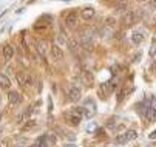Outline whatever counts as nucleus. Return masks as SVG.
<instances>
[{
    "label": "nucleus",
    "instance_id": "nucleus-4",
    "mask_svg": "<svg viewBox=\"0 0 156 147\" xmlns=\"http://www.w3.org/2000/svg\"><path fill=\"white\" fill-rule=\"evenodd\" d=\"M17 82H19V85L20 87H23V88H27V87H30L31 84H33V79H31V76L28 74V73H25V71H20V73H17Z\"/></svg>",
    "mask_w": 156,
    "mask_h": 147
},
{
    "label": "nucleus",
    "instance_id": "nucleus-29",
    "mask_svg": "<svg viewBox=\"0 0 156 147\" xmlns=\"http://www.w3.org/2000/svg\"><path fill=\"white\" fill-rule=\"evenodd\" d=\"M65 147H77L76 144H65Z\"/></svg>",
    "mask_w": 156,
    "mask_h": 147
},
{
    "label": "nucleus",
    "instance_id": "nucleus-18",
    "mask_svg": "<svg viewBox=\"0 0 156 147\" xmlns=\"http://www.w3.org/2000/svg\"><path fill=\"white\" fill-rule=\"evenodd\" d=\"M150 121L156 122V98L151 99V115H150Z\"/></svg>",
    "mask_w": 156,
    "mask_h": 147
},
{
    "label": "nucleus",
    "instance_id": "nucleus-21",
    "mask_svg": "<svg viewBox=\"0 0 156 147\" xmlns=\"http://www.w3.org/2000/svg\"><path fill=\"white\" fill-rule=\"evenodd\" d=\"M125 136H127L128 141L136 139V138H138V132H136V130H128V132H125Z\"/></svg>",
    "mask_w": 156,
    "mask_h": 147
},
{
    "label": "nucleus",
    "instance_id": "nucleus-23",
    "mask_svg": "<svg viewBox=\"0 0 156 147\" xmlns=\"http://www.w3.org/2000/svg\"><path fill=\"white\" fill-rule=\"evenodd\" d=\"M116 142H118V144H125V142H128L125 133H124V135H118V136H116Z\"/></svg>",
    "mask_w": 156,
    "mask_h": 147
},
{
    "label": "nucleus",
    "instance_id": "nucleus-17",
    "mask_svg": "<svg viewBox=\"0 0 156 147\" xmlns=\"http://www.w3.org/2000/svg\"><path fill=\"white\" fill-rule=\"evenodd\" d=\"M127 8H128V2H127V0H118V2L115 3V9L118 13H124V11H127Z\"/></svg>",
    "mask_w": 156,
    "mask_h": 147
},
{
    "label": "nucleus",
    "instance_id": "nucleus-30",
    "mask_svg": "<svg viewBox=\"0 0 156 147\" xmlns=\"http://www.w3.org/2000/svg\"><path fill=\"white\" fill-rule=\"evenodd\" d=\"M139 2H144V0H139Z\"/></svg>",
    "mask_w": 156,
    "mask_h": 147
},
{
    "label": "nucleus",
    "instance_id": "nucleus-11",
    "mask_svg": "<svg viewBox=\"0 0 156 147\" xmlns=\"http://www.w3.org/2000/svg\"><path fill=\"white\" fill-rule=\"evenodd\" d=\"M80 16H82V19H85V20H90V19H93V17L96 16V11H94L93 6H85V8L80 11Z\"/></svg>",
    "mask_w": 156,
    "mask_h": 147
},
{
    "label": "nucleus",
    "instance_id": "nucleus-13",
    "mask_svg": "<svg viewBox=\"0 0 156 147\" xmlns=\"http://www.w3.org/2000/svg\"><path fill=\"white\" fill-rule=\"evenodd\" d=\"M47 47H48V44H47L45 40L37 42V45H36V50H37V53L40 54L42 59H45V57H47Z\"/></svg>",
    "mask_w": 156,
    "mask_h": 147
},
{
    "label": "nucleus",
    "instance_id": "nucleus-1",
    "mask_svg": "<svg viewBox=\"0 0 156 147\" xmlns=\"http://www.w3.org/2000/svg\"><path fill=\"white\" fill-rule=\"evenodd\" d=\"M141 19H142V11H141V9L127 11V13L122 16V27H124V28L133 27L135 23H138Z\"/></svg>",
    "mask_w": 156,
    "mask_h": 147
},
{
    "label": "nucleus",
    "instance_id": "nucleus-27",
    "mask_svg": "<svg viewBox=\"0 0 156 147\" xmlns=\"http://www.w3.org/2000/svg\"><path fill=\"white\" fill-rule=\"evenodd\" d=\"M148 6H150L151 9H156V0H150V2H148Z\"/></svg>",
    "mask_w": 156,
    "mask_h": 147
},
{
    "label": "nucleus",
    "instance_id": "nucleus-7",
    "mask_svg": "<svg viewBox=\"0 0 156 147\" xmlns=\"http://www.w3.org/2000/svg\"><path fill=\"white\" fill-rule=\"evenodd\" d=\"M96 115V106L91 99L85 101V110H83V116L85 118H93Z\"/></svg>",
    "mask_w": 156,
    "mask_h": 147
},
{
    "label": "nucleus",
    "instance_id": "nucleus-16",
    "mask_svg": "<svg viewBox=\"0 0 156 147\" xmlns=\"http://www.w3.org/2000/svg\"><path fill=\"white\" fill-rule=\"evenodd\" d=\"M9 87H11V81L8 79V76L3 74V73H0V88L9 90Z\"/></svg>",
    "mask_w": 156,
    "mask_h": 147
},
{
    "label": "nucleus",
    "instance_id": "nucleus-25",
    "mask_svg": "<svg viewBox=\"0 0 156 147\" xmlns=\"http://www.w3.org/2000/svg\"><path fill=\"white\" fill-rule=\"evenodd\" d=\"M156 54V39H151V47H150V56Z\"/></svg>",
    "mask_w": 156,
    "mask_h": 147
},
{
    "label": "nucleus",
    "instance_id": "nucleus-20",
    "mask_svg": "<svg viewBox=\"0 0 156 147\" xmlns=\"http://www.w3.org/2000/svg\"><path fill=\"white\" fill-rule=\"evenodd\" d=\"M36 147H50V144L47 141V136H40L36 142Z\"/></svg>",
    "mask_w": 156,
    "mask_h": 147
},
{
    "label": "nucleus",
    "instance_id": "nucleus-3",
    "mask_svg": "<svg viewBox=\"0 0 156 147\" xmlns=\"http://www.w3.org/2000/svg\"><path fill=\"white\" fill-rule=\"evenodd\" d=\"M79 40H80V44H82V47H83L85 50H91V48H93L94 37H93L91 33H80Z\"/></svg>",
    "mask_w": 156,
    "mask_h": 147
},
{
    "label": "nucleus",
    "instance_id": "nucleus-28",
    "mask_svg": "<svg viewBox=\"0 0 156 147\" xmlns=\"http://www.w3.org/2000/svg\"><path fill=\"white\" fill-rule=\"evenodd\" d=\"M148 138H150V139H156V130H153V132L148 135Z\"/></svg>",
    "mask_w": 156,
    "mask_h": 147
},
{
    "label": "nucleus",
    "instance_id": "nucleus-22",
    "mask_svg": "<svg viewBox=\"0 0 156 147\" xmlns=\"http://www.w3.org/2000/svg\"><path fill=\"white\" fill-rule=\"evenodd\" d=\"M96 129H98V124L96 122H90V124H88L87 125V133H93V132H96Z\"/></svg>",
    "mask_w": 156,
    "mask_h": 147
},
{
    "label": "nucleus",
    "instance_id": "nucleus-2",
    "mask_svg": "<svg viewBox=\"0 0 156 147\" xmlns=\"http://www.w3.org/2000/svg\"><path fill=\"white\" fill-rule=\"evenodd\" d=\"M83 109H74V110H68L65 112V121L68 122L70 125H74V127H77V125L80 124V119H82V112Z\"/></svg>",
    "mask_w": 156,
    "mask_h": 147
},
{
    "label": "nucleus",
    "instance_id": "nucleus-15",
    "mask_svg": "<svg viewBox=\"0 0 156 147\" xmlns=\"http://www.w3.org/2000/svg\"><path fill=\"white\" fill-rule=\"evenodd\" d=\"M82 79H83V82L87 84L88 87H91L93 82H94V77H93L91 71H88V70H83V71H82Z\"/></svg>",
    "mask_w": 156,
    "mask_h": 147
},
{
    "label": "nucleus",
    "instance_id": "nucleus-26",
    "mask_svg": "<svg viewBox=\"0 0 156 147\" xmlns=\"http://www.w3.org/2000/svg\"><path fill=\"white\" fill-rule=\"evenodd\" d=\"M115 23H116V20H115L113 17H107V19H105V25H107V27H113Z\"/></svg>",
    "mask_w": 156,
    "mask_h": 147
},
{
    "label": "nucleus",
    "instance_id": "nucleus-12",
    "mask_svg": "<svg viewBox=\"0 0 156 147\" xmlns=\"http://www.w3.org/2000/svg\"><path fill=\"white\" fill-rule=\"evenodd\" d=\"M12 57H14V47L6 44L3 47V59H5V62H9Z\"/></svg>",
    "mask_w": 156,
    "mask_h": 147
},
{
    "label": "nucleus",
    "instance_id": "nucleus-10",
    "mask_svg": "<svg viewBox=\"0 0 156 147\" xmlns=\"http://www.w3.org/2000/svg\"><path fill=\"white\" fill-rule=\"evenodd\" d=\"M65 23H66L68 28H74L76 23H77V13L76 11L68 13V16H66V19H65Z\"/></svg>",
    "mask_w": 156,
    "mask_h": 147
},
{
    "label": "nucleus",
    "instance_id": "nucleus-6",
    "mask_svg": "<svg viewBox=\"0 0 156 147\" xmlns=\"http://www.w3.org/2000/svg\"><path fill=\"white\" fill-rule=\"evenodd\" d=\"M50 53H51V57L56 62H62L63 60V51H62L59 44H51L50 45Z\"/></svg>",
    "mask_w": 156,
    "mask_h": 147
},
{
    "label": "nucleus",
    "instance_id": "nucleus-24",
    "mask_svg": "<svg viewBox=\"0 0 156 147\" xmlns=\"http://www.w3.org/2000/svg\"><path fill=\"white\" fill-rule=\"evenodd\" d=\"M68 45H70V50L71 51H77L79 50V44H77V42H74V40H70Z\"/></svg>",
    "mask_w": 156,
    "mask_h": 147
},
{
    "label": "nucleus",
    "instance_id": "nucleus-9",
    "mask_svg": "<svg viewBox=\"0 0 156 147\" xmlns=\"http://www.w3.org/2000/svg\"><path fill=\"white\" fill-rule=\"evenodd\" d=\"M8 101H9V104L11 106H17V104H20L22 101H23V98H22V95L19 93V91H9V95H8Z\"/></svg>",
    "mask_w": 156,
    "mask_h": 147
},
{
    "label": "nucleus",
    "instance_id": "nucleus-19",
    "mask_svg": "<svg viewBox=\"0 0 156 147\" xmlns=\"http://www.w3.org/2000/svg\"><path fill=\"white\" fill-rule=\"evenodd\" d=\"M36 125H37V122H36L34 119H30V121H27V122H25V125H23V132H28V130L34 129Z\"/></svg>",
    "mask_w": 156,
    "mask_h": 147
},
{
    "label": "nucleus",
    "instance_id": "nucleus-14",
    "mask_svg": "<svg viewBox=\"0 0 156 147\" xmlns=\"http://www.w3.org/2000/svg\"><path fill=\"white\" fill-rule=\"evenodd\" d=\"M144 39H145V36H144L142 31H133V34H131V42H133L135 45H141L142 42H144Z\"/></svg>",
    "mask_w": 156,
    "mask_h": 147
},
{
    "label": "nucleus",
    "instance_id": "nucleus-5",
    "mask_svg": "<svg viewBox=\"0 0 156 147\" xmlns=\"http://www.w3.org/2000/svg\"><path fill=\"white\" fill-rule=\"evenodd\" d=\"M139 112L144 118H147L150 121V115H151V99H144L139 104Z\"/></svg>",
    "mask_w": 156,
    "mask_h": 147
},
{
    "label": "nucleus",
    "instance_id": "nucleus-8",
    "mask_svg": "<svg viewBox=\"0 0 156 147\" xmlns=\"http://www.w3.org/2000/svg\"><path fill=\"white\" fill-rule=\"evenodd\" d=\"M80 90L77 88V87H70L68 88V91H66V98H68V101H71V102H76V101H79L80 99Z\"/></svg>",
    "mask_w": 156,
    "mask_h": 147
}]
</instances>
